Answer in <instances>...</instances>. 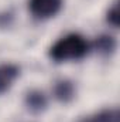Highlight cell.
Returning a JSON list of instances; mask_svg holds the SVG:
<instances>
[{"label": "cell", "mask_w": 120, "mask_h": 122, "mask_svg": "<svg viewBox=\"0 0 120 122\" xmlns=\"http://www.w3.org/2000/svg\"><path fill=\"white\" fill-rule=\"evenodd\" d=\"M89 51L88 41L78 33H71L60 40H57L50 51L48 56L55 62H66V61H76L83 58Z\"/></svg>", "instance_id": "6da1fadb"}, {"label": "cell", "mask_w": 120, "mask_h": 122, "mask_svg": "<svg viewBox=\"0 0 120 122\" xmlns=\"http://www.w3.org/2000/svg\"><path fill=\"white\" fill-rule=\"evenodd\" d=\"M62 3L64 0H30L28 9L35 19L45 20L60 13Z\"/></svg>", "instance_id": "7a4b0ae2"}, {"label": "cell", "mask_w": 120, "mask_h": 122, "mask_svg": "<svg viewBox=\"0 0 120 122\" xmlns=\"http://www.w3.org/2000/svg\"><path fill=\"white\" fill-rule=\"evenodd\" d=\"M18 75H20V68L16 64L11 62L0 64V95L11 88L13 82L17 80Z\"/></svg>", "instance_id": "3957f363"}, {"label": "cell", "mask_w": 120, "mask_h": 122, "mask_svg": "<svg viewBox=\"0 0 120 122\" xmlns=\"http://www.w3.org/2000/svg\"><path fill=\"white\" fill-rule=\"evenodd\" d=\"M24 105L31 114H41L47 109L48 107V99L45 94L38 90H31L26 94L24 98Z\"/></svg>", "instance_id": "277c9868"}, {"label": "cell", "mask_w": 120, "mask_h": 122, "mask_svg": "<svg viewBox=\"0 0 120 122\" xmlns=\"http://www.w3.org/2000/svg\"><path fill=\"white\" fill-rule=\"evenodd\" d=\"M76 94L75 84L71 80H60L54 85V97L62 104H69Z\"/></svg>", "instance_id": "5b68a950"}, {"label": "cell", "mask_w": 120, "mask_h": 122, "mask_svg": "<svg viewBox=\"0 0 120 122\" xmlns=\"http://www.w3.org/2000/svg\"><path fill=\"white\" fill-rule=\"evenodd\" d=\"M76 122H120V114L117 108H105L90 115L82 117Z\"/></svg>", "instance_id": "8992f818"}, {"label": "cell", "mask_w": 120, "mask_h": 122, "mask_svg": "<svg viewBox=\"0 0 120 122\" xmlns=\"http://www.w3.org/2000/svg\"><path fill=\"white\" fill-rule=\"evenodd\" d=\"M95 48L96 51L100 54V56H105V57H109L115 53L116 50V40L109 36V34H102L96 38L95 41Z\"/></svg>", "instance_id": "52a82bcc"}, {"label": "cell", "mask_w": 120, "mask_h": 122, "mask_svg": "<svg viewBox=\"0 0 120 122\" xmlns=\"http://www.w3.org/2000/svg\"><path fill=\"white\" fill-rule=\"evenodd\" d=\"M106 20L112 27H115V29L119 27V4H117V0H115L113 4L107 9Z\"/></svg>", "instance_id": "ba28073f"}]
</instances>
